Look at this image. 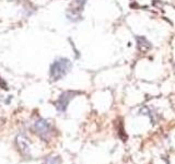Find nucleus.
<instances>
[{"label":"nucleus","mask_w":175,"mask_h":164,"mask_svg":"<svg viewBox=\"0 0 175 164\" xmlns=\"http://www.w3.org/2000/svg\"><path fill=\"white\" fill-rule=\"evenodd\" d=\"M17 146L19 147L20 151L23 154H29L30 153V142L29 139L24 135H19L16 139Z\"/></svg>","instance_id":"20e7f679"},{"label":"nucleus","mask_w":175,"mask_h":164,"mask_svg":"<svg viewBox=\"0 0 175 164\" xmlns=\"http://www.w3.org/2000/svg\"><path fill=\"white\" fill-rule=\"evenodd\" d=\"M72 63L67 58H58L52 63L50 68V79L54 81L60 80L71 70Z\"/></svg>","instance_id":"f257e3e1"},{"label":"nucleus","mask_w":175,"mask_h":164,"mask_svg":"<svg viewBox=\"0 0 175 164\" xmlns=\"http://www.w3.org/2000/svg\"><path fill=\"white\" fill-rule=\"evenodd\" d=\"M43 164H61L60 157H50L45 160Z\"/></svg>","instance_id":"39448f33"},{"label":"nucleus","mask_w":175,"mask_h":164,"mask_svg":"<svg viewBox=\"0 0 175 164\" xmlns=\"http://www.w3.org/2000/svg\"><path fill=\"white\" fill-rule=\"evenodd\" d=\"M76 94H77V93L76 92H72V91L64 92L63 94H61L60 96L58 97V100H57L56 103H55V105H56L57 110H58L59 112H65V110H67L68 104L70 103V101L73 99L74 95H76Z\"/></svg>","instance_id":"7ed1b4c3"},{"label":"nucleus","mask_w":175,"mask_h":164,"mask_svg":"<svg viewBox=\"0 0 175 164\" xmlns=\"http://www.w3.org/2000/svg\"><path fill=\"white\" fill-rule=\"evenodd\" d=\"M33 130L37 136H40L43 139H47L50 134V124L45 119H38L34 123Z\"/></svg>","instance_id":"f03ea898"}]
</instances>
